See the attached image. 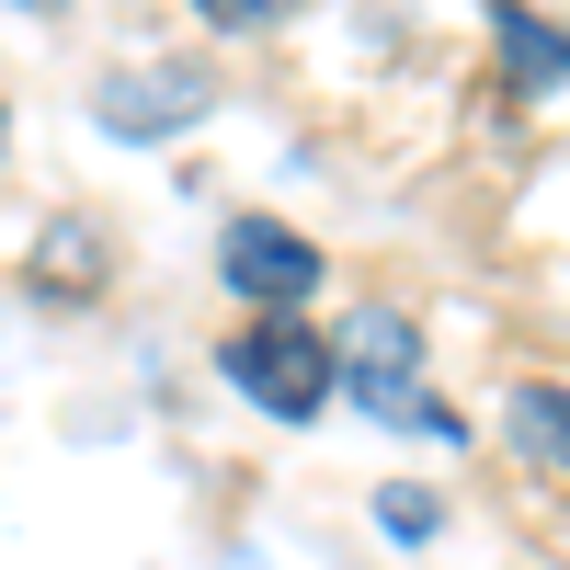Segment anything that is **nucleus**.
I'll return each instance as SVG.
<instances>
[{
	"label": "nucleus",
	"instance_id": "nucleus-2",
	"mask_svg": "<svg viewBox=\"0 0 570 570\" xmlns=\"http://www.w3.org/2000/svg\"><path fill=\"white\" fill-rule=\"evenodd\" d=\"M217 365H228V389H240V400H263V411H285V422H308V411L331 400V343H320L308 320H252Z\"/></svg>",
	"mask_w": 570,
	"mask_h": 570
},
{
	"label": "nucleus",
	"instance_id": "nucleus-1",
	"mask_svg": "<svg viewBox=\"0 0 570 570\" xmlns=\"http://www.w3.org/2000/svg\"><path fill=\"white\" fill-rule=\"evenodd\" d=\"M331 376H343L376 422H411V434L456 445V411L422 400V331H411L400 308H354V331H343V354H331Z\"/></svg>",
	"mask_w": 570,
	"mask_h": 570
},
{
	"label": "nucleus",
	"instance_id": "nucleus-6",
	"mask_svg": "<svg viewBox=\"0 0 570 570\" xmlns=\"http://www.w3.org/2000/svg\"><path fill=\"white\" fill-rule=\"evenodd\" d=\"M502 69H513V80H537V91L570 80V35H559V23H525V12H502Z\"/></svg>",
	"mask_w": 570,
	"mask_h": 570
},
{
	"label": "nucleus",
	"instance_id": "nucleus-4",
	"mask_svg": "<svg viewBox=\"0 0 570 570\" xmlns=\"http://www.w3.org/2000/svg\"><path fill=\"white\" fill-rule=\"evenodd\" d=\"M195 115H206V80H195V69H160V80H149V69H126V80H104V126H115V137L195 126Z\"/></svg>",
	"mask_w": 570,
	"mask_h": 570
},
{
	"label": "nucleus",
	"instance_id": "nucleus-8",
	"mask_svg": "<svg viewBox=\"0 0 570 570\" xmlns=\"http://www.w3.org/2000/svg\"><path fill=\"white\" fill-rule=\"evenodd\" d=\"M0 137H12V115H0Z\"/></svg>",
	"mask_w": 570,
	"mask_h": 570
},
{
	"label": "nucleus",
	"instance_id": "nucleus-7",
	"mask_svg": "<svg viewBox=\"0 0 570 570\" xmlns=\"http://www.w3.org/2000/svg\"><path fill=\"white\" fill-rule=\"evenodd\" d=\"M376 525H389V537H434V502H422V491H389V502H376Z\"/></svg>",
	"mask_w": 570,
	"mask_h": 570
},
{
	"label": "nucleus",
	"instance_id": "nucleus-5",
	"mask_svg": "<svg viewBox=\"0 0 570 570\" xmlns=\"http://www.w3.org/2000/svg\"><path fill=\"white\" fill-rule=\"evenodd\" d=\"M502 434L525 468H570V389H513L502 400Z\"/></svg>",
	"mask_w": 570,
	"mask_h": 570
},
{
	"label": "nucleus",
	"instance_id": "nucleus-3",
	"mask_svg": "<svg viewBox=\"0 0 570 570\" xmlns=\"http://www.w3.org/2000/svg\"><path fill=\"white\" fill-rule=\"evenodd\" d=\"M217 274H228V297H252L263 320H285L297 297H320V274H331V263L297 240V228H274V217H228Z\"/></svg>",
	"mask_w": 570,
	"mask_h": 570
}]
</instances>
